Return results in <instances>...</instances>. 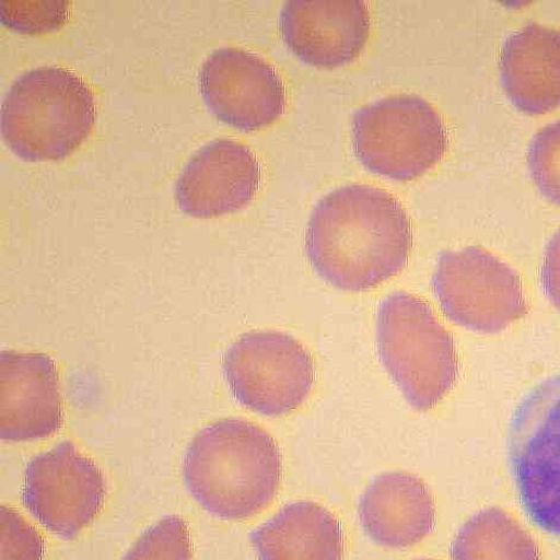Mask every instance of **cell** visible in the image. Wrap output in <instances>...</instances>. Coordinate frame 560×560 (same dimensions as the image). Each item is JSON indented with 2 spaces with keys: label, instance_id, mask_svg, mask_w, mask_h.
Wrapping results in <instances>:
<instances>
[{
  "label": "cell",
  "instance_id": "3",
  "mask_svg": "<svg viewBox=\"0 0 560 560\" xmlns=\"http://www.w3.org/2000/svg\"><path fill=\"white\" fill-rule=\"evenodd\" d=\"M97 116L94 94L74 72L40 66L23 73L2 105V136L26 161L71 155L92 132Z\"/></svg>",
  "mask_w": 560,
  "mask_h": 560
},
{
  "label": "cell",
  "instance_id": "2",
  "mask_svg": "<svg viewBox=\"0 0 560 560\" xmlns=\"http://www.w3.org/2000/svg\"><path fill=\"white\" fill-rule=\"evenodd\" d=\"M185 483L203 510L224 521H245L276 499L282 456L272 436L244 419L201 430L184 458Z\"/></svg>",
  "mask_w": 560,
  "mask_h": 560
},
{
  "label": "cell",
  "instance_id": "1",
  "mask_svg": "<svg viewBox=\"0 0 560 560\" xmlns=\"http://www.w3.org/2000/svg\"><path fill=\"white\" fill-rule=\"evenodd\" d=\"M413 245L411 221L384 189L349 185L325 196L306 229V254L320 278L360 293L399 276Z\"/></svg>",
  "mask_w": 560,
  "mask_h": 560
},
{
  "label": "cell",
  "instance_id": "21",
  "mask_svg": "<svg viewBox=\"0 0 560 560\" xmlns=\"http://www.w3.org/2000/svg\"><path fill=\"white\" fill-rule=\"evenodd\" d=\"M2 560H44L45 541L25 518L2 505Z\"/></svg>",
  "mask_w": 560,
  "mask_h": 560
},
{
  "label": "cell",
  "instance_id": "8",
  "mask_svg": "<svg viewBox=\"0 0 560 560\" xmlns=\"http://www.w3.org/2000/svg\"><path fill=\"white\" fill-rule=\"evenodd\" d=\"M432 289L448 319L476 332H500L527 311L516 271L481 247L442 253Z\"/></svg>",
  "mask_w": 560,
  "mask_h": 560
},
{
  "label": "cell",
  "instance_id": "23",
  "mask_svg": "<svg viewBox=\"0 0 560 560\" xmlns=\"http://www.w3.org/2000/svg\"><path fill=\"white\" fill-rule=\"evenodd\" d=\"M418 560H433V559H418Z\"/></svg>",
  "mask_w": 560,
  "mask_h": 560
},
{
  "label": "cell",
  "instance_id": "6",
  "mask_svg": "<svg viewBox=\"0 0 560 560\" xmlns=\"http://www.w3.org/2000/svg\"><path fill=\"white\" fill-rule=\"evenodd\" d=\"M509 459L529 521L560 537V374L540 382L516 407Z\"/></svg>",
  "mask_w": 560,
  "mask_h": 560
},
{
  "label": "cell",
  "instance_id": "4",
  "mask_svg": "<svg viewBox=\"0 0 560 560\" xmlns=\"http://www.w3.org/2000/svg\"><path fill=\"white\" fill-rule=\"evenodd\" d=\"M376 334L382 364L417 411H430L453 389L458 375L454 338L422 299L405 292L385 299Z\"/></svg>",
  "mask_w": 560,
  "mask_h": 560
},
{
  "label": "cell",
  "instance_id": "13",
  "mask_svg": "<svg viewBox=\"0 0 560 560\" xmlns=\"http://www.w3.org/2000/svg\"><path fill=\"white\" fill-rule=\"evenodd\" d=\"M63 421L59 376L45 353L0 354V435L12 443L47 439Z\"/></svg>",
  "mask_w": 560,
  "mask_h": 560
},
{
  "label": "cell",
  "instance_id": "5",
  "mask_svg": "<svg viewBox=\"0 0 560 560\" xmlns=\"http://www.w3.org/2000/svg\"><path fill=\"white\" fill-rule=\"evenodd\" d=\"M352 141L366 170L409 182L443 159L447 135L431 104L418 95L401 94L360 108L352 118Z\"/></svg>",
  "mask_w": 560,
  "mask_h": 560
},
{
  "label": "cell",
  "instance_id": "7",
  "mask_svg": "<svg viewBox=\"0 0 560 560\" xmlns=\"http://www.w3.org/2000/svg\"><path fill=\"white\" fill-rule=\"evenodd\" d=\"M223 373L237 401L267 417L295 411L314 384L311 353L296 338L279 331L241 336L225 354Z\"/></svg>",
  "mask_w": 560,
  "mask_h": 560
},
{
  "label": "cell",
  "instance_id": "17",
  "mask_svg": "<svg viewBox=\"0 0 560 560\" xmlns=\"http://www.w3.org/2000/svg\"><path fill=\"white\" fill-rule=\"evenodd\" d=\"M454 560H541L537 542L499 509L474 515L451 548Z\"/></svg>",
  "mask_w": 560,
  "mask_h": 560
},
{
  "label": "cell",
  "instance_id": "9",
  "mask_svg": "<svg viewBox=\"0 0 560 560\" xmlns=\"http://www.w3.org/2000/svg\"><path fill=\"white\" fill-rule=\"evenodd\" d=\"M106 483L102 470L72 442L34 457L26 467L23 503L54 535L72 540L103 509Z\"/></svg>",
  "mask_w": 560,
  "mask_h": 560
},
{
  "label": "cell",
  "instance_id": "10",
  "mask_svg": "<svg viewBox=\"0 0 560 560\" xmlns=\"http://www.w3.org/2000/svg\"><path fill=\"white\" fill-rule=\"evenodd\" d=\"M199 89L213 116L244 131L272 125L285 104L276 68L256 54L235 47L217 49L202 62Z\"/></svg>",
  "mask_w": 560,
  "mask_h": 560
},
{
  "label": "cell",
  "instance_id": "16",
  "mask_svg": "<svg viewBox=\"0 0 560 560\" xmlns=\"http://www.w3.org/2000/svg\"><path fill=\"white\" fill-rule=\"evenodd\" d=\"M258 560H343L345 536L336 516L311 501L284 508L250 533Z\"/></svg>",
  "mask_w": 560,
  "mask_h": 560
},
{
  "label": "cell",
  "instance_id": "11",
  "mask_svg": "<svg viewBox=\"0 0 560 560\" xmlns=\"http://www.w3.org/2000/svg\"><path fill=\"white\" fill-rule=\"evenodd\" d=\"M261 170L250 148L218 139L189 159L175 186L177 207L196 218L237 212L254 199Z\"/></svg>",
  "mask_w": 560,
  "mask_h": 560
},
{
  "label": "cell",
  "instance_id": "18",
  "mask_svg": "<svg viewBox=\"0 0 560 560\" xmlns=\"http://www.w3.org/2000/svg\"><path fill=\"white\" fill-rule=\"evenodd\" d=\"M121 560H192V541L180 516L170 515L148 528Z\"/></svg>",
  "mask_w": 560,
  "mask_h": 560
},
{
  "label": "cell",
  "instance_id": "22",
  "mask_svg": "<svg viewBox=\"0 0 560 560\" xmlns=\"http://www.w3.org/2000/svg\"><path fill=\"white\" fill-rule=\"evenodd\" d=\"M544 291L560 311V229L546 248L541 267Z\"/></svg>",
  "mask_w": 560,
  "mask_h": 560
},
{
  "label": "cell",
  "instance_id": "12",
  "mask_svg": "<svg viewBox=\"0 0 560 560\" xmlns=\"http://www.w3.org/2000/svg\"><path fill=\"white\" fill-rule=\"evenodd\" d=\"M287 47L307 65L337 68L357 59L371 33L361 0H291L281 12Z\"/></svg>",
  "mask_w": 560,
  "mask_h": 560
},
{
  "label": "cell",
  "instance_id": "15",
  "mask_svg": "<svg viewBox=\"0 0 560 560\" xmlns=\"http://www.w3.org/2000/svg\"><path fill=\"white\" fill-rule=\"evenodd\" d=\"M361 524L369 537L389 549H406L434 527L433 498L419 477L406 472L378 476L360 502Z\"/></svg>",
  "mask_w": 560,
  "mask_h": 560
},
{
  "label": "cell",
  "instance_id": "19",
  "mask_svg": "<svg viewBox=\"0 0 560 560\" xmlns=\"http://www.w3.org/2000/svg\"><path fill=\"white\" fill-rule=\"evenodd\" d=\"M527 163L540 192L560 205V120L535 135L529 143Z\"/></svg>",
  "mask_w": 560,
  "mask_h": 560
},
{
  "label": "cell",
  "instance_id": "14",
  "mask_svg": "<svg viewBox=\"0 0 560 560\" xmlns=\"http://www.w3.org/2000/svg\"><path fill=\"white\" fill-rule=\"evenodd\" d=\"M502 86L518 110L542 115L560 106V31L528 23L501 49Z\"/></svg>",
  "mask_w": 560,
  "mask_h": 560
},
{
  "label": "cell",
  "instance_id": "20",
  "mask_svg": "<svg viewBox=\"0 0 560 560\" xmlns=\"http://www.w3.org/2000/svg\"><path fill=\"white\" fill-rule=\"evenodd\" d=\"M70 2L65 0H35V2L0 3V16L11 28L21 33L36 34L59 28L68 15Z\"/></svg>",
  "mask_w": 560,
  "mask_h": 560
}]
</instances>
